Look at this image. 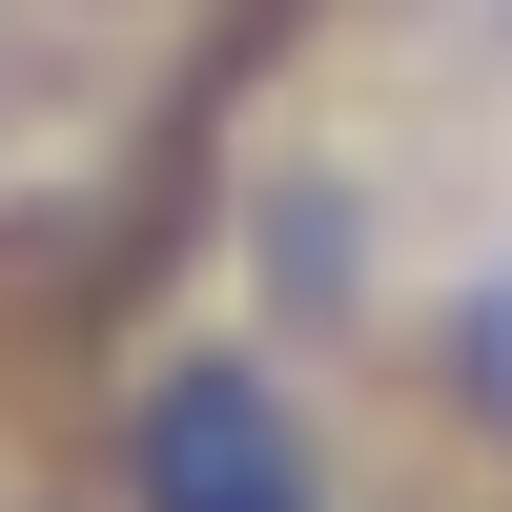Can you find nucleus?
Listing matches in <instances>:
<instances>
[{
	"label": "nucleus",
	"instance_id": "f03ea898",
	"mask_svg": "<svg viewBox=\"0 0 512 512\" xmlns=\"http://www.w3.org/2000/svg\"><path fill=\"white\" fill-rule=\"evenodd\" d=\"M431 390L472 410V451H512V246H472L431 287Z\"/></svg>",
	"mask_w": 512,
	"mask_h": 512
},
{
	"label": "nucleus",
	"instance_id": "f257e3e1",
	"mask_svg": "<svg viewBox=\"0 0 512 512\" xmlns=\"http://www.w3.org/2000/svg\"><path fill=\"white\" fill-rule=\"evenodd\" d=\"M123 512H349V451L267 349H164L123 390Z\"/></svg>",
	"mask_w": 512,
	"mask_h": 512
},
{
	"label": "nucleus",
	"instance_id": "7ed1b4c3",
	"mask_svg": "<svg viewBox=\"0 0 512 512\" xmlns=\"http://www.w3.org/2000/svg\"><path fill=\"white\" fill-rule=\"evenodd\" d=\"M267 308H287V328H349V308H369V287H349V185H328V164L267 185Z\"/></svg>",
	"mask_w": 512,
	"mask_h": 512
}]
</instances>
